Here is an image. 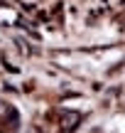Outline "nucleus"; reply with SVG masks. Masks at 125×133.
<instances>
[{
  "label": "nucleus",
  "mask_w": 125,
  "mask_h": 133,
  "mask_svg": "<svg viewBox=\"0 0 125 133\" xmlns=\"http://www.w3.org/2000/svg\"><path fill=\"white\" fill-rule=\"evenodd\" d=\"M10 116H17L12 109H10L5 101H0V118H5V121H10Z\"/></svg>",
  "instance_id": "f03ea898"
},
{
  "label": "nucleus",
  "mask_w": 125,
  "mask_h": 133,
  "mask_svg": "<svg viewBox=\"0 0 125 133\" xmlns=\"http://www.w3.org/2000/svg\"><path fill=\"white\" fill-rule=\"evenodd\" d=\"M79 121H81V116H79V114H66V116L61 118V128H64V131H71V128H76Z\"/></svg>",
  "instance_id": "f257e3e1"
}]
</instances>
